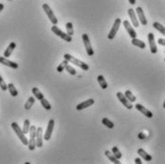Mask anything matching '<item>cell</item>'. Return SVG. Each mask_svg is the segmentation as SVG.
<instances>
[{"label": "cell", "mask_w": 165, "mask_h": 164, "mask_svg": "<svg viewBox=\"0 0 165 164\" xmlns=\"http://www.w3.org/2000/svg\"><path fill=\"white\" fill-rule=\"evenodd\" d=\"M63 56H64V59L68 60L69 62H71V63H74L76 66H78L79 68H81L82 70H84V71H88V70H89V66H88L86 63H84V62L81 61V60H78V58L74 57L73 55H71L69 54H65Z\"/></svg>", "instance_id": "6da1fadb"}, {"label": "cell", "mask_w": 165, "mask_h": 164, "mask_svg": "<svg viewBox=\"0 0 165 164\" xmlns=\"http://www.w3.org/2000/svg\"><path fill=\"white\" fill-rule=\"evenodd\" d=\"M12 128H13V130L14 131V133L16 134V135L18 137V138L20 139L21 142L23 143L24 145L28 146L29 140H28V138H27L25 137V134H24L23 131H22V130L20 129V127L18 126V124L16 123V122H13V123H12Z\"/></svg>", "instance_id": "7a4b0ae2"}, {"label": "cell", "mask_w": 165, "mask_h": 164, "mask_svg": "<svg viewBox=\"0 0 165 164\" xmlns=\"http://www.w3.org/2000/svg\"><path fill=\"white\" fill-rule=\"evenodd\" d=\"M52 32H53L56 36H59L60 38H62L63 40L66 41V42H71V41L73 40L72 36H69L67 32H63L57 25H53V26L52 27Z\"/></svg>", "instance_id": "3957f363"}, {"label": "cell", "mask_w": 165, "mask_h": 164, "mask_svg": "<svg viewBox=\"0 0 165 164\" xmlns=\"http://www.w3.org/2000/svg\"><path fill=\"white\" fill-rule=\"evenodd\" d=\"M30 140L28 143V148L30 151H34L36 147V143H35V135H36V127L35 125L31 126L30 128Z\"/></svg>", "instance_id": "277c9868"}, {"label": "cell", "mask_w": 165, "mask_h": 164, "mask_svg": "<svg viewBox=\"0 0 165 164\" xmlns=\"http://www.w3.org/2000/svg\"><path fill=\"white\" fill-rule=\"evenodd\" d=\"M42 9H43L44 12H45V14H47L48 18L50 19V21L53 23V25H57V22H58V20H57V18L56 17V15H54V14L53 13V11H52L51 7L49 6L48 4H43Z\"/></svg>", "instance_id": "5b68a950"}, {"label": "cell", "mask_w": 165, "mask_h": 164, "mask_svg": "<svg viewBox=\"0 0 165 164\" xmlns=\"http://www.w3.org/2000/svg\"><path fill=\"white\" fill-rule=\"evenodd\" d=\"M82 41H83V44H84V47L86 49V53L89 56H93L95 54V52H93V50L92 48V45H91V42H90V38L88 36L87 33H84L83 36H82Z\"/></svg>", "instance_id": "8992f818"}, {"label": "cell", "mask_w": 165, "mask_h": 164, "mask_svg": "<svg viewBox=\"0 0 165 164\" xmlns=\"http://www.w3.org/2000/svg\"><path fill=\"white\" fill-rule=\"evenodd\" d=\"M120 25H121V19H120V18H117V19L115 20L114 25L112 26V29H111V31H110L109 35H108V38L110 39V40H112V39L115 38V35H117V32H118V31L119 29Z\"/></svg>", "instance_id": "52a82bcc"}, {"label": "cell", "mask_w": 165, "mask_h": 164, "mask_svg": "<svg viewBox=\"0 0 165 164\" xmlns=\"http://www.w3.org/2000/svg\"><path fill=\"white\" fill-rule=\"evenodd\" d=\"M117 97H118V98L119 99L120 102L122 103V105H123L124 107H126V108H127L128 110L133 109V107H134L133 104H132L131 101H129V100L127 99V97H125L124 94L118 92V93H117Z\"/></svg>", "instance_id": "ba28073f"}, {"label": "cell", "mask_w": 165, "mask_h": 164, "mask_svg": "<svg viewBox=\"0 0 165 164\" xmlns=\"http://www.w3.org/2000/svg\"><path fill=\"white\" fill-rule=\"evenodd\" d=\"M148 42H149V46H150V51L152 54H157V44L155 41V36H154L153 32L148 33Z\"/></svg>", "instance_id": "9c48e42d"}, {"label": "cell", "mask_w": 165, "mask_h": 164, "mask_svg": "<svg viewBox=\"0 0 165 164\" xmlns=\"http://www.w3.org/2000/svg\"><path fill=\"white\" fill-rule=\"evenodd\" d=\"M53 127H54V120L50 119L48 122V127L46 129V132L44 134V139L45 140H50L52 138V134L53 131Z\"/></svg>", "instance_id": "30bf717a"}, {"label": "cell", "mask_w": 165, "mask_h": 164, "mask_svg": "<svg viewBox=\"0 0 165 164\" xmlns=\"http://www.w3.org/2000/svg\"><path fill=\"white\" fill-rule=\"evenodd\" d=\"M35 143H36V147H38V148H41L43 146V130L41 127L36 128Z\"/></svg>", "instance_id": "8fae6325"}, {"label": "cell", "mask_w": 165, "mask_h": 164, "mask_svg": "<svg viewBox=\"0 0 165 164\" xmlns=\"http://www.w3.org/2000/svg\"><path fill=\"white\" fill-rule=\"evenodd\" d=\"M136 13L137 14V17H139V22L142 24V25H144L146 26L148 24V21L145 17V14H144V12H143V10H142L141 7H137L136 9Z\"/></svg>", "instance_id": "7c38bea8"}, {"label": "cell", "mask_w": 165, "mask_h": 164, "mask_svg": "<svg viewBox=\"0 0 165 164\" xmlns=\"http://www.w3.org/2000/svg\"><path fill=\"white\" fill-rule=\"evenodd\" d=\"M123 26H124V28H125V30L127 31V32L129 33L130 37H132V38L136 37V31H135L134 28L132 27V25L130 24V22H129L128 20H124V21H123Z\"/></svg>", "instance_id": "4fadbf2b"}, {"label": "cell", "mask_w": 165, "mask_h": 164, "mask_svg": "<svg viewBox=\"0 0 165 164\" xmlns=\"http://www.w3.org/2000/svg\"><path fill=\"white\" fill-rule=\"evenodd\" d=\"M0 63L5 65V66H8L10 68H13V69H17L18 68V64L15 63L14 61H11L9 60L7 57H5V56H0Z\"/></svg>", "instance_id": "5bb4252c"}, {"label": "cell", "mask_w": 165, "mask_h": 164, "mask_svg": "<svg viewBox=\"0 0 165 164\" xmlns=\"http://www.w3.org/2000/svg\"><path fill=\"white\" fill-rule=\"evenodd\" d=\"M135 108L139 111V112H140L142 115H144L146 117H148V118H151V117H153V113L151 112V111H149L148 109H146L144 106H142L141 104H136V106H135Z\"/></svg>", "instance_id": "9a60e30c"}, {"label": "cell", "mask_w": 165, "mask_h": 164, "mask_svg": "<svg viewBox=\"0 0 165 164\" xmlns=\"http://www.w3.org/2000/svg\"><path fill=\"white\" fill-rule=\"evenodd\" d=\"M128 14L130 16V19L132 21V23H133V25L136 28L139 27V19H137V17H136V14L135 12V10L134 9H129L128 10Z\"/></svg>", "instance_id": "2e32d148"}, {"label": "cell", "mask_w": 165, "mask_h": 164, "mask_svg": "<svg viewBox=\"0 0 165 164\" xmlns=\"http://www.w3.org/2000/svg\"><path fill=\"white\" fill-rule=\"evenodd\" d=\"M93 103H95V100H93V98L87 99L85 101H82L81 103H79L78 106H76V110H78V111H81V110H83V109H86V108H88V107L92 106Z\"/></svg>", "instance_id": "e0dca14e"}, {"label": "cell", "mask_w": 165, "mask_h": 164, "mask_svg": "<svg viewBox=\"0 0 165 164\" xmlns=\"http://www.w3.org/2000/svg\"><path fill=\"white\" fill-rule=\"evenodd\" d=\"M16 47V44L14 42H12V43H10V45L8 46V48L5 50V52H4V54L3 56H5V57H10L11 55H12L13 52H14V50L15 49Z\"/></svg>", "instance_id": "ac0fdd59"}, {"label": "cell", "mask_w": 165, "mask_h": 164, "mask_svg": "<svg viewBox=\"0 0 165 164\" xmlns=\"http://www.w3.org/2000/svg\"><path fill=\"white\" fill-rule=\"evenodd\" d=\"M137 154L139 155V156H140V157L143 158V159H144L145 161H151V160L153 159L152 156H151V155H149L147 152H145L143 149H141V148L137 150Z\"/></svg>", "instance_id": "d6986e66"}, {"label": "cell", "mask_w": 165, "mask_h": 164, "mask_svg": "<svg viewBox=\"0 0 165 164\" xmlns=\"http://www.w3.org/2000/svg\"><path fill=\"white\" fill-rule=\"evenodd\" d=\"M105 156L109 158V160H110V161H112V162H114V163H115V164H119V163H120L118 158L117 156H115L111 151H108V150L105 151Z\"/></svg>", "instance_id": "ffe728a7"}, {"label": "cell", "mask_w": 165, "mask_h": 164, "mask_svg": "<svg viewBox=\"0 0 165 164\" xmlns=\"http://www.w3.org/2000/svg\"><path fill=\"white\" fill-rule=\"evenodd\" d=\"M132 44H133L134 46H136L137 48H140V49H144L146 47L145 43L142 40H140V39H137L136 37L132 38Z\"/></svg>", "instance_id": "44dd1931"}, {"label": "cell", "mask_w": 165, "mask_h": 164, "mask_svg": "<svg viewBox=\"0 0 165 164\" xmlns=\"http://www.w3.org/2000/svg\"><path fill=\"white\" fill-rule=\"evenodd\" d=\"M32 94H34V95L35 97V98H36V99L41 100L42 98H44V94L40 92V90L38 89V88L34 87V88L32 89Z\"/></svg>", "instance_id": "7402d4cb"}, {"label": "cell", "mask_w": 165, "mask_h": 164, "mask_svg": "<svg viewBox=\"0 0 165 164\" xmlns=\"http://www.w3.org/2000/svg\"><path fill=\"white\" fill-rule=\"evenodd\" d=\"M35 102V98L34 97H29V98H28V100L26 101L25 105H24V108H25L26 110H30V109L32 108V107L34 106Z\"/></svg>", "instance_id": "603a6c76"}, {"label": "cell", "mask_w": 165, "mask_h": 164, "mask_svg": "<svg viewBox=\"0 0 165 164\" xmlns=\"http://www.w3.org/2000/svg\"><path fill=\"white\" fill-rule=\"evenodd\" d=\"M153 27L155 28L157 31H158L159 32L163 35L165 36V27L163 25H161L160 23H158V22H155V23L153 24Z\"/></svg>", "instance_id": "cb8c5ba5"}, {"label": "cell", "mask_w": 165, "mask_h": 164, "mask_svg": "<svg viewBox=\"0 0 165 164\" xmlns=\"http://www.w3.org/2000/svg\"><path fill=\"white\" fill-rule=\"evenodd\" d=\"M8 90H9V92L11 94V95L12 97H17V94H18V92H17V90H16V88L14 87V85L13 83H10L8 84Z\"/></svg>", "instance_id": "d4e9b609"}, {"label": "cell", "mask_w": 165, "mask_h": 164, "mask_svg": "<svg viewBox=\"0 0 165 164\" xmlns=\"http://www.w3.org/2000/svg\"><path fill=\"white\" fill-rule=\"evenodd\" d=\"M97 81H98V84H99V86L102 88V89H107L108 87V84L105 80V78H104L103 76H97Z\"/></svg>", "instance_id": "484cf974"}, {"label": "cell", "mask_w": 165, "mask_h": 164, "mask_svg": "<svg viewBox=\"0 0 165 164\" xmlns=\"http://www.w3.org/2000/svg\"><path fill=\"white\" fill-rule=\"evenodd\" d=\"M66 31H67V33L69 36H74V26H73L72 22L66 23Z\"/></svg>", "instance_id": "4316f807"}, {"label": "cell", "mask_w": 165, "mask_h": 164, "mask_svg": "<svg viewBox=\"0 0 165 164\" xmlns=\"http://www.w3.org/2000/svg\"><path fill=\"white\" fill-rule=\"evenodd\" d=\"M102 124H103V125H105L109 129H113L114 126H115V124L111 120H110L109 118H107V117H104L103 119H102Z\"/></svg>", "instance_id": "83f0119b"}, {"label": "cell", "mask_w": 165, "mask_h": 164, "mask_svg": "<svg viewBox=\"0 0 165 164\" xmlns=\"http://www.w3.org/2000/svg\"><path fill=\"white\" fill-rule=\"evenodd\" d=\"M68 63H69V61L68 60H66V59H64L61 63H60L58 66H57V71L58 72V73H61V72H63L64 71V69L66 68V66L68 65Z\"/></svg>", "instance_id": "f1b7e54d"}, {"label": "cell", "mask_w": 165, "mask_h": 164, "mask_svg": "<svg viewBox=\"0 0 165 164\" xmlns=\"http://www.w3.org/2000/svg\"><path fill=\"white\" fill-rule=\"evenodd\" d=\"M30 128H31V123H30V120L29 119H25L24 121V124H23V133L26 135V134H28L30 132Z\"/></svg>", "instance_id": "f546056e"}, {"label": "cell", "mask_w": 165, "mask_h": 164, "mask_svg": "<svg viewBox=\"0 0 165 164\" xmlns=\"http://www.w3.org/2000/svg\"><path fill=\"white\" fill-rule=\"evenodd\" d=\"M40 103H41V105L43 106V108L45 109V110L49 111V110H51V109H52V106H51L50 102H49V101H48L47 99L42 98V99L40 100Z\"/></svg>", "instance_id": "4dcf8cb0"}, {"label": "cell", "mask_w": 165, "mask_h": 164, "mask_svg": "<svg viewBox=\"0 0 165 164\" xmlns=\"http://www.w3.org/2000/svg\"><path fill=\"white\" fill-rule=\"evenodd\" d=\"M124 95L126 97H127V99L129 100V101H131V102H135V101L136 100V97H135V95L132 94V92L131 91H126L125 93H124Z\"/></svg>", "instance_id": "1f68e13d"}, {"label": "cell", "mask_w": 165, "mask_h": 164, "mask_svg": "<svg viewBox=\"0 0 165 164\" xmlns=\"http://www.w3.org/2000/svg\"><path fill=\"white\" fill-rule=\"evenodd\" d=\"M112 153L113 154L117 156L118 159H120V158L122 157V155H121V153H120V151H119V149L118 148L117 146H115V147H113V149H112Z\"/></svg>", "instance_id": "d6a6232c"}, {"label": "cell", "mask_w": 165, "mask_h": 164, "mask_svg": "<svg viewBox=\"0 0 165 164\" xmlns=\"http://www.w3.org/2000/svg\"><path fill=\"white\" fill-rule=\"evenodd\" d=\"M66 71H67L70 75H72V76H75V75H76V71H75V69L73 67V66H71V65H67L66 66Z\"/></svg>", "instance_id": "836d02e7"}, {"label": "cell", "mask_w": 165, "mask_h": 164, "mask_svg": "<svg viewBox=\"0 0 165 164\" xmlns=\"http://www.w3.org/2000/svg\"><path fill=\"white\" fill-rule=\"evenodd\" d=\"M0 88H1L2 91H6V90H8V85L6 83H5L4 79L1 76V75H0Z\"/></svg>", "instance_id": "e575fe53"}, {"label": "cell", "mask_w": 165, "mask_h": 164, "mask_svg": "<svg viewBox=\"0 0 165 164\" xmlns=\"http://www.w3.org/2000/svg\"><path fill=\"white\" fill-rule=\"evenodd\" d=\"M157 43L159 45H161V46H165V39L163 38H159L158 40H157Z\"/></svg>", "instance_id": "d590c367"}, {"label": "cell", "mask_w": 165, "mask_h": 164, "mask_svg": "<svg viewBox=\"0 0 165 164\" xmlns=\"http://www.w3.org/2000/svg\"><path fill=\"white\" fill-rule=\"evenodd\" d=\"M139 138L140 139H144V138H146V135H145L143 133H139Z\"/></svg>", "instance_id": "8d00e7d4"}, {"label": "cell", "mask_w": 165, "mask_h": 164, "mask_svg": "<svg viewBox=\"0 0 165 164\" xmlns=\"http://www.w3.org/2000/svg\"><path fill=\"white\" fill-rule=\"evenodd\" d=\"M135 163H136V164H141L142 162H141V159H140V158L137 157V158H136V159H135Z\"/></svg>", "instance_id": "74e56055"}, {"label": "cell", "mask_w": 165, "mask_h": 164, "mask_svg": "<svg viewBox=\"0 0 165 164\" xmlns=\"http://www.w3.org/2000/svg\"><path fill=\"white\" fill-rule=\"evenodd\" d=\"M128 1H129V3L131 5H135L136 4V0H128Z\"/></svg>", "instance_id": "f35d334b"}, {"label": "cell", "mask_w": 165, "mask_h": 164, "mask_svg": "<svg viewBox=\"0 0 165 164\" xmlns=\"http://www.w3.org/2000/svg\"><path fill=\"white\" fill-rule=\"evenodd\" d=\"M3 9H4V5H3L2 3H0V13L2 12V11H3Z\"/></svg>", "instance_id": "ab89813d"}, {"label": "cell", "mask_w": 165, "mask_h": 164, "mask_svg": "<svg viewBox=\"0 0 165 164\" xmlns=\"http://www.w3.org/2000/svg\"><path fill=\"white\" fill-rule=\"evenodd\" d=\"M163 108L165 109V100H164V102H163Z\"/></svg>", "instance_id": "60d3db41"}, {"label": "cell", "mask_w": 165, "mask_h": 164, "mask_svg": "<svg viewBox=\"0 0 165 164\" xmlns=\"http://www.w3.org/2000/svg\"><path fill=\"white\" fill-rule=\"evenodd\" d=\"M9 1H12V0H9Z\"/></svg>", "instance_id": "b9f144b4"}, {"label": "cell", "mask_w": 165, "mask_h": 164, "mask_svg": "<svg viewBox=\"0 0 165 164\" xmlns=\"http://www.w3.org/2000/svg\"><path fill=\"white\" fill-rule=\"evenodd\" d=\"M164 61H165V58H164Z\"/></svg>", "instance_id": "7bdbcfd3"}]
</instances>
